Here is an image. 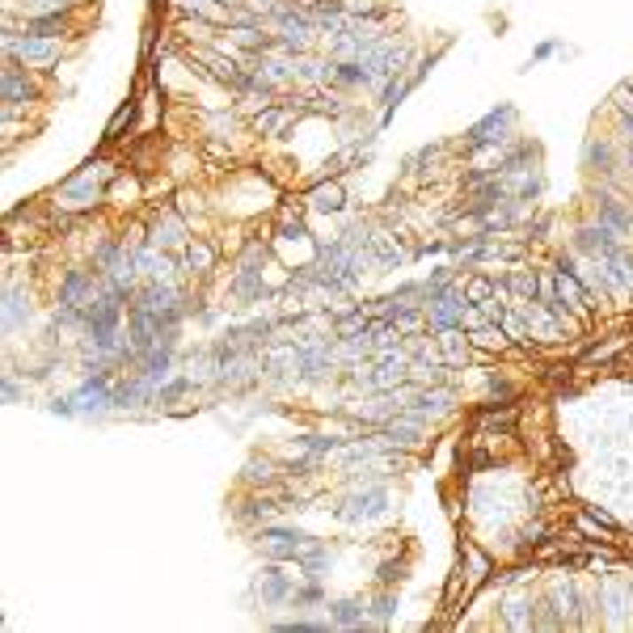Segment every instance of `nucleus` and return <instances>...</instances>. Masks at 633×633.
Here are the masks:
<instances>
[{
	"instance_id": "9",
	"label": "nucleus",
	"mask_w": 633,
	"mask_h": 633,
	"mask_svg": "<svg viewBox=\"0 0 633 633\" xmlns=\"http://www.w3.org/2000/svg\"><path fill=\"white\" fill-rule=\"evenodd\" d=\"M26 98H30V81L21 76L18 64H9V68H4V106H9V110H18Z\"/></svg>"
},
{
	"instance_id": "11",
	"label": "nucleus",
	"mask_w": 633,
	"mask_h": 633,
	"mask_svg": "<svg viewBox=\"0 0 633 633\" xmlns=\"http://www.w3.org/2000/svg\"><path fill=\"white\" fill-rule=\"evenodd\" d=\"M136 266H140L144 275H152V279H169V270H174V266H169V258H160L157 249H140V254H136Z\"/></svg>"
},
{
	"instance_id": "18",
	"label": "nucleus",
	"mask_w": 633,
	"mask_h": 633,
	"mask_svg": "<svg viewBox=\"0 0 633 633\" xmlns=\"http://www.w3.org/2000/svg\"><path fill=\"white\" fill-rule=\"evenodd\" d=\"M460 292H465V300H469V304H486V300L494 296V283L490 279H465V287H460Z\"/></svg>"
},
{
	"instance_id": "21",
	"label": "nucleus",
	"mask_w": 633,
	"mask_h": 633,
	"mask_svg": "<svg viewBox=\"0 0 633 633\" xmlns=\"http://www.w3.org/2000/svg\"><path fill=\"white\" fill-rule=\"evenodd\" d=\"M186 266H191V270H207V266H211V249L207 246H186Z\"/></svg>"
},
{
	"instance_id": "19",
	"label": "nucleus",
	"mask_w": 633,
	"mask_h": 633,
	"mask_svg": "<svg viewBox=\"0 0 633 633\" xmlns=\"http://www.w3.org/2000/svg\"><path fill=\"white\" fill-rule=\"evenodd\" d=\"M287 119H292L287 110H266V114H258V131L262 136H279L283 127H287Z\"/></svg>"
},
{
	"instance_id": "23",
	"label": "nucleus",
	"mask_w": 633,
	"mask_h": 633,
	"mask_svg": "<svg viewBox=\"0 0 633 633\" xmlns=\"http://www.w3.org/2000/svg\"><path fill=\"white\" fill-rule=\"evenodd\" d=\"M313 599H321V587H304L300 591V604H313Z\"/></svg>"
},
{
	"instance_id": "14",
	"label": "nucleus",
	"mask_w": 633,
	"mask_h": 633,
	"mask_svg": "<svg viewBox=\"0 0 633 633\" xmlns=\"http://www.w3.org/2000/svg\"><path fill=\"white\" fill-rule=\"evenodd\" d=\"M313 207L316 211H342V186H316Z\"/></svg>"
},
{
	"instance_id": "17",
	"label": "nucleus",
	"mask_w": 633,
	"mask_h": 633,
	"mask_svg": "<svg viewBox=\"0 0 633 633\" xmlns=\"http://www.w3.org/2000/svg\"><path fill=\"white\" fill-rule=\"evenodd\" d=\"M553 599H558V613H562V621H574V604H579L574 587H570V582H558V587H553Z\"/></svg>"
},
{
	"instance_id": "10",
	"label": "nucleus",
	"mask_w": 633,
	"mask_h": 633,
	"mask_svg": "<svg viewBox=\"0 0 633 633\" xmlns=\"http://www.w3.org/2000/svg\"><path fill=\"white\" fill-rule=\"evenodd\" d=\"M435 342H440V351H443V359H448V363H465V351H469V347H465L460 325H452V330H440V338H435Z\"/></svg>"
},
{
	"instance_id": "12",
	"label": "nucleus",
	"mask_w": 633,
	"mask_h": 633,
	"mask_svg": "<svg viewBox=\"0 0 633 633\" xmlns=\"http://www.w3.org/2000/svg\"><path fill=\"white\" fill-rule=\"evenodd\" d=\"M582 157H587V165H591V169H596V165H604L599 174H613V169H616L613 144H599V140H591V144H587V152H582Z\"/></svg>"
},
{
	"instance_id": "7",
	"label": "nucleus",
	"mask_w": 633,
	"mask_h": 633,
	"mask_svg": "<svg viewBox=\"0 0 633 633\" xmlns=\"http://www.w3.org/2000/svg\"><path fill=\"white\" fill-rule=\"evenodd\" d=\"M262 549L275 558V562H287V558H300V549H304V536L296 532H287V528H266L262 532Z\"/></svg>"
},
{
	"instance_id": "4",
	"label": "nucleus",
	"mask_w": 633,
	"mask_h": 633,
	"mask_svg": "<svg viewBox=\"0 0 633 633\" xmlns=\"http://www.w3.org/2000/svg\"><path fill=\"white\" fill-rule=\"evenodd\" d=\"M553 292H558V309H566V313H587L591 309V292L566 266H558V275H553Z\"/></svg>"
},
{
	"instance_id": "22",
	"label": "nucleus",
	"mask_w": 633,
	"mask_h": 633,
	"mask_svg": "<svg viewBox=\"0 0 633 633\" xmlns=\"http://www.w3.org/2000/svg\"><path fill=\"white\" fill-rule=\"evenodd\" d=\"M376 616L385 621V616H393V596H380L376 599Z\"/></svg>"
},
{
	"instance_id": "24",
	"label": "nucleus",
	"mask_w": 633,
	"mask_h": 633,
	"mask_svg": "<svg viewBox=\"0 0 633 633\" xmlns=\"http://www.w3.org/2000/svg\"><path fill=\"white\" fill-rule=\"evenodd\" d=\"M224 4H229V0H224Z\"/></svg>"
},
{
	"instance_id": "1",
	"label": "nucleus",
	"mask_w": 633,
	"mask_h": 633,
	"mask_svg": "<svg viewBox=\"0 0 633 633\" xmlns=\"http://www.w3.org/2000/svg\"><path fill=\"white\" fill-rule=\"evenodd\" d=\"M4 51H9V59H21V64H51L59 55V43L47 35H4Z\"/></svg>"
},
{
	"instance_id": "8",
	"label": "nucleus",
	"mask_w": 633,
	"mask_h": 633,
	"mask_svg": "<svg viewBox=\"0 0 633 633\" xmlns=\"http://www.w3.org/2000/svg\"><path fill=\"white\" fill-rule=\"evenodd\" d=\"M511 119H515V110H511V106L494 110V114H486V123H477L473 131H469V140H473V144H503V140H507Z\"/></svg>"
},
{
	"instance_id": "6",
	"label": "nucleus",
	"mask_w": 633,
	"mask_h": 633,
	"mask_svg": "<svg viewBox=\"0 0 633 633\" xmlns=\"http://www.w3.org/2000/svg\"><path fill=\"white\" fill-rule=\"evenodd\" d=\"M599 224H608V229L625 241L633 232V207H625L621 199H613V194H599Z\"/></svg>"
},
{
	"instance_id": "3",
	"label": "nucleus",
	"mask_w": 633,
	"mask_h": 633,
	"mask_svg": "<svg viewBox=\"0 0 633 633\" xmlns=\"http://www.w3.org/2000/svg\"><path fill=\"white\" fill-rule=\"evenodd\" d=\"M574 246H579V254H587V258H596V262H604V258H613L616 249H621V237H616L608 224H582L579 232H574Z\"/></svg>"
},
{
	"instance_id": "2",
	"label": "nucleus",
	"mask_w": 633,
	"mask_h": 633,
	"mask_svg": "<svg viewBox=\"0 0 633 633\" xmlns=\"http://www.w3.org/2000/svg\"><path fill=\"white\" fill-rule=\"evenodd\" d=\"M110 177L106 165H89L81 177H72L68 186L59 191V203L64 207H85V203H98V194H102V182Z\"/></svg>"
},
{
	"instance_id": "5",
	"label": "nucleus",
	"mask_w": 633,
	"mask_h": 633,
	"mask_svg": "<svg viewBox=\"0 0 633 633\" xmlns=\"http://www.w3.org/2000/svg\"><path fill=\"white\" fill-rule=\"evenodd\" d=\"M604 279H608V292L613 296H625V292H633V254L625 246L616 249L613 258H604Z\"/></svg>"
},
{
	"instance_id": "13",
	"label": "nucleus",
	"mask_w": 633,
	"mask_h": 633,
	"mask_svg": "<svg viewBox=\"0 0 633 633\" xmlns=\"http://www.w3.org/2000/svg\"><path fill=\"white\" fill-rule=\"evenodd\" d=\"M21 304H26V296H21L18 287H9L4 292V330H18L21 325Z\"/></svg>"
},
{
	"instance_id": "20",
	"label": "nucleus",
	"mask_w": 633,
	"mask_h": 633,
	"mask_svg": "<svg viewBox=\"0 0 633 633\" xmlns=\"http://www.w3.org/2000/svg\"><path fill=\"white\" fill-rule=\"evenodd\" d=\"M334 621L338 625H359V621H363V604H355V599L334 604Z\"/></svg>"
},
{
	"instance_id": "16",
	"label": "nucleus",
	"mask_w": 633,
	"mask_h": 633,
	"mask_svg": "<svg viewBox=\"0 0 633 633\" xmlns=\"http://www.w3.org/2000/svg\"><path fill=\"white\" fill-rule=\"evenodd\" d=\"M186 237H182V224L177 220H165V224H157L152 229V246H182Z\"/></svg>"
},
{
	"instance_id": "15",
	"label": "nucleus",
	"mask_w": 633,
	"mask_h": 633,
	"mask_svg": "<svg viewBox=\"0 0 633 633\" xmlns=\"http://www.w3.org/2000/svg\"><path fill=\"white\" fill-rule=\"evenodd\" d=\"M287 596V579H283L279 570H266L262 574V599L266 604H275V599Z\"/></svg>"
}]
</instances>
